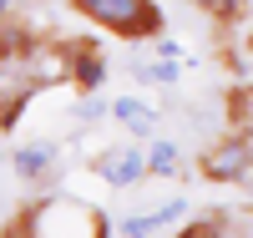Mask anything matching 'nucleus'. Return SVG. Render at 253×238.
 <instances>
[{
    "mask_svg": "<svg viewBox=\"0 0 253 238\" xmlns=\"http://www.w3.org/2000/svg\"><path fill=\"white\" fill-rule=\"evenodd\" d=\"M71 10L122 41H157L167 20L157 0H71Z\"/></svg>",
    "mask_w": 253,
    "mask_h": 238,
    "instance_id": "nucleus-1",
    "label": "nucleus"
},
{
    "mask_svg": "<svg viewBox=\"0 0 253 238\" xmlns=\"http://www.w3.org/2000/svg\"><path fill=\"white\" fill-rule=\"evenodd\" d=\"M198 172H203L208 183H248V178H253V132L238 127V132L218 137V142L203 152Z\"/></svg>",
    "mask_w": 253,
    "mask_h": 238,
    "instance_id": "nucleus-2",
    "label": "nucleus"
},
{
    "mask_svg": "<svg viewBox=\"0 0 253 238\" xmlns=\"http://www.w3.org/2000/svg\"><path fill=\"white\" fill-rule=\"evenodd\" d=\"M91 172L107 188H137V183H147V147L117 142V147H107V152L91 157Z\"/></svg>",
    "mask_w": 253,
    "mask_h": 238,
    "instance_id": "nucleus-3",
    "label": "nucleus"
},
{
    "mask_svg": "<svg viewBox=\"0 0 253 238\" xmlns=\"http://www.w3.org/2000/svg\"><path fill=\"white\" fill-rule=\"evenodd\" d=\"M66 71H71L76 92H101V81H107L101 46H96V41H66Z\"/></svg>",
    "mask_w": 253,
    "mask_h": 238,
    "instance_id": "nucleus-4",
    "label": "nucleus"
},
{
    "mask_svg": "<svg viewBox=\"0 0 253 238\" xmlns=\"http://www.w3.org/2000/svg\"><path fill=\"white\" fill-rule=\"evenodd\" d=\"M187 213V198H172V203H162V208H147V213H132L126 223H117L112 233L122 238H147V233H162V228H172L177 218Z\"/></svg>",
    "mask_w": 253,
    "mask_h": 238,
    "instance_id": "nucleus-5",
    "label": "nucleus"
},
{
    "mask_svg": "<svg viewBox=\"0 0 253 238\" xmlns=\"http://www.w3.org/2000/svg\"><path fill=\"white\" fill-rule=\"evenodd\" d=\"M15 172H20V183H46L51 178V167H56V142H26V147H15Z\"/></svg>",
    "mask_w": 253,
    "mask_h": 238,
    "instance_id": "nucleus-6",
    "label": "nucleus"
},
{
    "mask_svg": "<svg viewBox=\"0 0 253 238\" xmlns=\"http://www.w3.org/2000/svg\"><path fill=\"white\" fill-rule=\"evenodd\" d=\"M112 117H117L132 137H152V132H157V106H147L142 96H117V101H112Z\"/></svg>",
    "mask_w": 253,
    "mask_h": 238,
    "instance_id": "nucleus-7",
    "label": "nucleus"
},
{
    "mask_svg": "<svg viewBox=\"0 0 253 238\" xmlns=\"http://www.w3.org/2000/svg\"><path fill=\"white\" fill-rule=\"evenodd\" d=\"M177 167H182L177 142H167V137H152V142H147V178H172Z\"/></svg>",
    "mask_w": 253,
    "mask_h": 238,
    "instance_id": "nucleus-8",
    "label": "nucleus"
},
{
    "mask_svg": "<svg viewBox=\"0 0 253 238\" xmlns=\"http://www.w3.org/2000/svg\"><path fill=\"white\" fill-rule=\"evenodd\" d=\"M142 81H157V86H172L177 81V56H167V51H157V61H137L132 66Z\"/></svg>",
    "mask_w": 253,
    "mask_h": 238,
    "instance_id": "nucleus-9",
    "label": "nucleus"
},
{
    "mask_svg": "<svg viewBox=\"0 0 253 238\" xmlns=\"http://www.w3.org/2000/svg\"><path fill=\"white\" fill-rule=\"evenodd\" d=\"M193 5H203L208 15L218 20V26H233V20L248 10V0H193Z\"/></svg>",
    "mask_w": 253,
    "mask_h": 238,
    "instance_id": "nucleus-10",
    "label": "nucleus"
},
{
    "mask_svg": "<svg viewBox=\"0 0 253 238\" xmlns=\"http://www.w3.org/2000/svg\"><path fill=\"white\" fill-rule=\"evenodd\" d=\"M223 218H228L223 208H213V213H203V223H187V228H182V238H208V233H223V228H228Z\"/></svg>",
    "mask_w": 253,
    "mask_h": 238,
    "instance_id": "nucleus-11",
    "label": "nucleus"
},
{
    "mask_svg": "<svg viewBox=\"0 0 253 238\" xmlns=\"http://www.w3.org/2000/svg\"><path fill=\"white\" fill-rule=\"evenodd\" d=\"M76 117H81V122H101V117H112V101H101L96 92H81V106H76Z\"/></svg>",
    "mask_w": 253,
    "mask_h": 238,
    "instance_id": "nucleus-12",
    "label": "nucleus"
},
{
    "mask_svg": "<svg viewBox=\"0 0 253 238\" xmlns=\"http://www.w3.org/2000/svg\"><path fill=\"white\" fill-rule=\"evenodd\" d=\"M238 101H233V112H238V127H243V132H253V86H248V92H233Z\"/></svg>",
    "mask_w": 253,
    "mask_h": 238,
    "instance_id": "nucleus-13",
    "label": "nucleus"
},
{
    "mask_svg": "<svg viewBox=\"0 0 253 238\" xmlns=\"http://www.w3.org/2000/svg\"><path fill=\"white\" fill-rule=\"evenodd\" d=\"M248 56H253V36H248Z\"/></svg>",
    "mask_w": 253,
    "mask_h": 238,
    "instance_id": "nucleus-14",
    "label": "nucleus"
}]
</instances>
